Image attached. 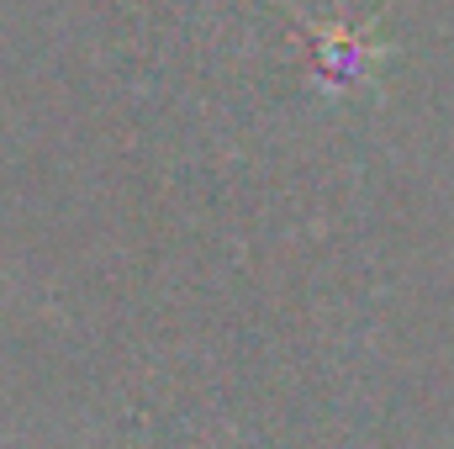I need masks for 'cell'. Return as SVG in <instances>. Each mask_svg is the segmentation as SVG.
Wrapping results in <instances>:
<instances>
[{"label":"cell","mask_w":454,"mask_h":449,"mask_svg":"<svg viewBox=\"0 0 454 449\" xmlns=\"http://www.w3.org/2000/svg\"><path fill=\"white\" fill-rule=\"evenodd\" d=\"M312 48H317V59H323V80H359L364 75V64H370V43L364 37H348L339 27H312Z\"/></svg>","instance_id":"obj_1"}]
</instances>
